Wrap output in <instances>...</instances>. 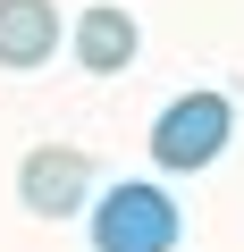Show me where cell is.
<instances>
[{
  "instance_id": "obj_1",
  "label": "cell",
  "mask_w": 244,
  "mask_h": 252,
  "mask_svg": "<svg viewBox=\"0 0 244 252\" xmlns=\"http://www.w3.org/2000/svg\"><path fill=\"white\" fill-rule=\"evenodd\" d=\"M227 135H236V101L227 93H177L160 118H152V160L169 168V177H194V168H210L219 152H227Z\"/></svg>"
},
{
  "instance_id": "obj_2",
  "label": "cell",
  "mask_w": 244,
  "mask_h": 252,
  "mask_svg": "<svg viewBox=\"0 0 244 252\" xmlns=\"http://www.w3.org/2000/svg\"><path fill=\"white\" fill-rule=\"evenodd\" d=\"M84 219H93V252H177L185 235V210L160 185H109Z\"/></svg>"
},
{
  "instance_id": "obj_3",
  "label": "cell",
  "mask_w": 244,
  "mask_h": 252,
  "mask_svg": "<svg viewBox=\"0 0 244 252\" xmlns=\"http://www.w3.org/2000/svg\"><path fill=\"white\" fill-rule=\"evenodd\" d=\"M17 202H26L34 219H76V210L93 202V160H84L76 143H34L26 168H17Z\"/></svg>"
},
{
  "instance_id": "obj_4",
  "label": "cell",
  "mask_w": 244,
  "mask_h": 252,
  "mask_svg": "<svg viewBox=\"0 0 244 252\" xmlns=\"http://www.w3.org/2000/svg\"><path fill=\"white\" fill-rule=\"evenodd\" d=\"M68 51H76L84 76H127L135 51H143V26H135L127 9H109V0H93V9L68 26Z\"/></svg>"
},
{
  "instance_id": "obj_5",
  "label": "cell",
  "mask_w": 244,
  "mask_h": 252,
  "mask_svg": "<svg viewBox=\"0 0 244 252\" xmlns=\"http://www.w3.org/2000/svg\"><path fill=\"white\" fill-rule=\"evenodd\" d=\"M59 59V0H0V67H42Z\"/></svg>"
}]
</instances>
